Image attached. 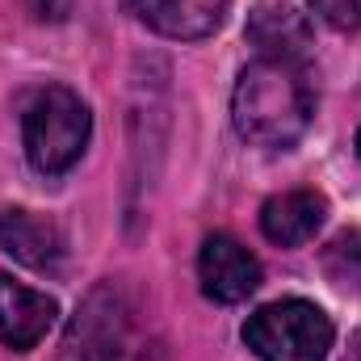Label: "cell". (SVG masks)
I'll use <instances>...</instances> for the list:
<instances>
[{
    "label": "cell",
    "mask_w": 361,
    "mask_h": 361,
    "mask_svg": "<svg viewBox=\"0 0 361 361\" xmlns=\"http://www.w3.org/2000/svg\"><path fill=\"white\" fill-rule=\"evenodd\" d=\"M231 118L240 139L257 147L298 143L315 118V89H311L307 63H294V59L248 63L231 92Z\"/></svg>",
    "instance_id": "1"
},
{
    "label": "cell",
    "mask_w": 361,
    "mask_h": 361,
    "mask_svg": "<svg viewBox=\"0 0 361 361\" xmlns=\"http://www.w3.org/2000/svg\"><path fill=\"white\" fill-rule=\"evenodd\" d=\"M92 135V114L89 105L63 85H47L34 92V101L25 105L21 118V139H25V156L42 177H59L68 173Z\"/></svg>",
    "instance_id": "2"
},
{
    "label": "cell",
    "mask_w": 361,
    "mask_h": 361,
    "mask_svg": "<svg viewBox=\"0 0 361 361\" xmlns=\"http://www.w3.org/2000/svg\"><path fill=\"white\" fill-rule=\"evenodd\" d=\"M336 341L332 319L307 298H281L248 315L244 345L261 361H324Z\"/></svg>",
    "instance_id": "3"
},
{
    "label": "cell",
    "mask_w": 361,
    "mask_h": 361,
    "mask_svg": "<svg viewBox=\"0 0 361 361\" xmlns=\"http://www.w3.org/2000/svg\"><path fill=\"white\" fill-rule=\"evenodd\" d=\"M197 277H202L206 298L231 307V302H244V298L257 294L261 265H257V257L240 240H231V235H206V244L197 252Z\"/></svg>",
    "instance_id": "4"
},
{
    "label": "cell",
    "mask_w": 361,
    "mask_h": 361,
    "mask_svg": "<svg viewBox=\"0 0 361 361\" xmlns=\"http://www.w3.org/2000/svg\"><path fill=\"white\" fill-rule=\"evenodd\" d=\"M59 307L51 294L42 290H30L13 277L0 273V341L17 353H30L55 324Z\"/></svg>",
    "instance_id": "5"
},
{
    "label": "cell",
    "mask_w": 361,
    "mask_h": 361,
    "mask_svg": "<svg viewBox=\"0 0 361 361\" xmlns=\"http://www.w3.org/2000/svg\"><path fill=\"white\" fill-rule=\"evenodd\" d=\"M248 42L257 47L261 59H294V63H307V51H311V21L294 8V4H257L248 13V25H244Z\"/></svg>",
    "instance_id": "6"
},
{
    "label": "cell",
    "mask_w": 361,
    "mask_h": 361,
    "mask_svg": "<svg viewBox=\"0 0 361 361\" xmlns=\"http://www.w3.org/2000/svg\"><path fill=\"white\" fill-rule=\"evenodd\" d=\"M122 4L156 34L193 42V38H206L223 25L231 0H122Z\"/></svg>",
    "instance_id": "7"
},
{
    "label": "cell",
    "mask_w": 361,
    "mask_h": 361,
    "mask_svg": "<svg viewBox=\"0 0 361 361\" xmlns=\"http://www.w3.org/2000/svg\"><path fill=\"white\" fill-rule=\"evenodd\" d=\"M324 219H328V202L315 189H290L261 206V231H265V240L281 244V248L307 244L324 227Z\"/></svg>",
    "instance_id": "8"
},
{
    "label": "cell",
    "mask_w": 361,
    "mask_h": 361,
    "mask_svg": "<svg viewBox=\"0 0 361 361\" xmlns=\"http://www.w3.org/2000/svg\"><path fill=\"white\" fill-rule=\"evenodd\" d=\"M0 252L30 269H55L63 257V235L51 219L30 210H0Z\"/></svg>",
    "instance_id": "9"
},
{
    "label": "cell",
    "mask_w": 361,
    "mask_h": 361,
    "mask_svg": "<svg viewBox=\"0 0 361 361\" xmlns=\"http://www.w3.org/2000/svg\"><path fill=\"white\" fill-rule=\"evenodd\" d=\"M324 265L336 281H361V231L336 235L332 248L324 252Z\"/></svg>",
    "instance_id": "10"
},
{
    "label": "cell",
    "mask_w": 361,
    "mask_h": 361,
    "mask_svg": "<svg viewBox=\"0 0 361 361\" xmlns=\"http://www.w3.org/2000/svg\"><path fill=\"white\" fill-rule=\"evenodd\" d=\"M311 8L332 30H357L361 25V0H311Z\"/></svg>",
    "instance_id": "11"
},
{
    "label": "cell",
    "mask_w": 361,
    "mask_h": 361,
    "mask_svg": "<svg viewBox=\"0 0 361 361\" xmlns=\"http://www.w3.org/2000/svg\"><path fill=\"white\" fill-rule=\"evenodd\" d=\"M353 361H361V341H357V353H353Z\"/></svg>",
    "instance_id": "12"
},
{
    "label": "cell",
    "mask_w": 361,
    "mask_h": 361,
    "mask_svg": "<svg viewBox=\"0 0 361 361\" xmlns=\"http://www.w3.org/2000/svg\"><path fill=\"white\" fill-rule=\"evenodd\" d=\"M357 156H361V130H357Z\"/></svg>",
    "instance_id": "13"
}]
</instances>
